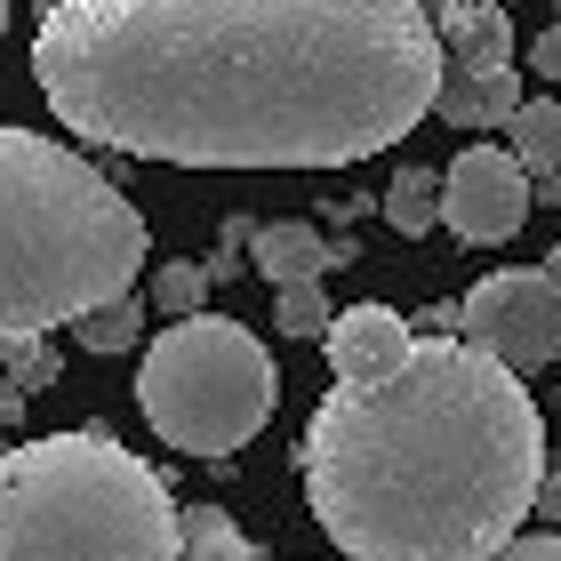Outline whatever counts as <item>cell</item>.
<instances>
[{
  "instance_id": "1",
  "label": "cell",
  "mask_w": 561,
  "mask_h": 561,
  "mask_svg": "<svg viewBox=\"0 0 561 561\" xmlns=\"http://www.w3.org/2000/svg\"><path fill=\"white\" fill-rule=\"evenodd\" d=\"M33 81L72 137L169 169H353L442 96L425 0H41Z\"/></svg>"
},
{
  "instance_id": "2",
  "label": "cell",
  "mask_w": 561,
  "mask_h": 561,
  "mask_svg": "<svg viewBox=\"0 0 561 561\" xmlns=\"http://www.w3.org/2000/svg\"><path fill=\"white\" fill-rule=\"evenodd\" d=\"M297 466L353 561H490L538 505L546 417L490 353L417 337L393 377L321 393Z\"/></svg>"
},
{
  "instance_id": "3",
  "label": "cell",
  "mask_w": 561,
  "mask_h": 561,
  "mask_svg": "<svg viewBox=\"0 0 561 561\" xmlns=\"http://www.w3.org/2000/svg\"><path fill=\"white\" fill-rule=\"evenodd\" d=\"M152 265L145 209L96 161L0 121V345L72 329Z\"/></svg>"
},
{
  "instance_id": "4",
  "label": "cell",
  "mask_w": 561,
  "mask_h": 561,
  "mask_svg": "<svg viewBox=\"0 0 561 561\" xmlns=\"http://www.w3.org/2000/svg\"><path fill=\"white\" fill-rule=\"evenodd\" d=\"M0 561H176V497L105 425L0 449Z\"/></svg>"
},
{
  "instance_id": "5",
  "label": "cell",
  "mask_w": 561,
  "mask_h": 561,
  "mask_svg": "<svg viewBox=\"0 0 561 561\" xmlns=\"http://www.w3.org/2000/svg\"><path fill=\"white\" fill-rule=\"evenodd\" d=\"M273 401H280V369L257 345V329H241L233 313H209V305H201V313L169 321L161 337L145 345L137 410H145V425L161 433L169 449H185V457L225 466L241 442L265 433Z\"/></svg>"
},
{
  "instance_id": "6",
  "label": "cell",
  "mask_w": 561,
  "mask_h": 561,
  "mask_svg": "<svg viewBox=\"0 0 561 561\" xmlns=\"http://www.w3.org/2000/svg\"><path fill=\"white\" fill-rule=\"evenodd\" d=\"M442 33V96L433 113L449 129H505L522 113V57H514V9L497 0H425Z\"/></svg>"
},
{
  "instance_id": "7",
  "label": "cell",
  "mask_w": 561,
  "mask_h": 561,
  "mask_svg": "<svg viewBox=\"0 0 561 561\" xmlns=\"http://www.w3.org/2000/svg\"><path fill=\"white\" fill-rule=\"evenodd\" d=\"M457 345L490 353V362L514 369V377L561 362V289H553V273L514 265V273L473 280L466 305H457Z\"/></svg>"
},
{
  "instance_id": "8",
  "label": "cell",
  "mask_w": 561,
  "mask_h": 561,
  "mask_svg": "<svg viewBox=\"0 0 561 561\" xmlns=\"http://www.w3.org/2000/svg\"><path fill=\"white\" fill-rule=\"evenodd\" d=\"M529 209H538V193H529V169L514 161L505 145H466L442 176V225L457 241L490 249V241H514Z\"/></svg>"
},
{
  "instance_id": "9",
  "label": "cell",
  "mask_w": 561,
  "mask_h": 561,
  "mask_svg": "<svg viewBox=\"0 0 561 561\" xmlns=\"http://www.w3.org/2000/svg\"><path fill=\"white\" fill-rule=\"evenodd\" d=\"M329 369H337V386H377V377H393L410 362L417 329L393 313V305H345V313H329Z\"/></svg>"
},
{
  "instance_id": "10",
  "label": "cell",
  "mask_w": 561,
  "mask_h": 561,
  "mask_svg": "<svg viewBox=\"0 0 561 561\" xmlns=\"http://www.w3.org/2000/svg\"><path fill=\"white\" fill-rule=\"evenodd\" d=\"M249 257H257V273L273 280V289H297V280H329L345 265L337 241H321L313 225H257V241H249Z\"/></svg>"
},
{
  "instance_id": "11",
  "label": "cell",
  "mask_w": 561,
  "mask_h": 561,
  "mask_svg": "<svg viewBox=\"0 0 561 561\" xmlns=\"http://www.w3.org/2000/svg\"><path fill=\"white\" fill-rule=\"evenodd\" d=\"M514 129V161L529 169V176H561V96H522V113L505 121Z\"/></svg>"
},
{
  "instance_id": "12",
  "label": "cell",
  "mask_w": 561,
  "mask_h": 561,
  "mask_svg": "<svg viewBox=\"0 0 561 561\" xmlns=\"http://www.w3.org/2000/svg\"><path fill=\"white\" fill-rule=\"evenodd\" d=\"M377 209H386V225L401 241H417V233H433V225H442V169H393V185H386V201H377Z\"/></svg>"
},
{
  "instance_id": "13",
  "label": "cell",
  "mask_w": 561,
  "mask_h": 561,
  "mask_svg": "<svg viewBox=\"0 0 561 561\" xmlns=\"http://www.w3.org/2000/svg\"><path fill=\"white\" fill-rule=\"evenodd\" d=\"M176 561H257V546L241 538L225 505H193V514H176Z\"/></svg>"
},
{
  "instance_id": "14",
  "label": "cell",
  "mask_w": 561,
  "mask_h": 561,
  "mask_svg": "<svg viewBox=\"0 0 561 561\" xmlns=\"http://www.w3.org/2000/svg\"><path fill=\"white\" fill-rule=\"evenodd\" d=\"M72 337H81L89 353H129V345H145V305H137V289L89 305V313L72 321Z\"/></svg>"
},
{
  "instance_id": "15",
  "label": "cell",
  "mask_w": 561,
  "mask_h": 561,
  "mask_svg": "<svg viewBox=\"0 0 561 561\" xmlns=\"http://www.w3.org/2000/svg\"><path fill=\"white\" fill-rule=\"evenodd\" d=\"M152 305H161L169 321H185V313H201V305H209V265H193V257H176V265H161V273H152Z\"/></svg>"
},
{
  "instance_id": "16",
  "label": "cell",
  "mask_w": 561,
  "mask_h": 561,
  "mask_svg": "<svg viewBox=\"0 0 561 561\" xmlns=\"http://www.w3.org/2000/svg\"><path fill=\"white\" fill-rule=\"evenodd\" d=\"M329 313H337V305L321 297V280H297V289H280V305H273V329H280V337H321V329H329Z\"/></svg>"
},
{
  "instance_id": "17",
  "label": "cell",
  "mask_w": 561,
  "mask_h": 561,
  "mask_svg": "<svg viewBox=\"0 0 561 561\" xmlns=\"http://www.w3.org/2000/svg\"><path fill=\"white\" fill-rule=\"evenodd\" d=\"M522 72H538V81H561V24H546V33L522 48Z\"/></svg>"
},
{
  "instance_id": "18",
  "label": "cell",
  "mask_w": 561,
  "mask_h": 561,
  "mask_svg": "<svg viewBox=\"0 0 561 561\" xmlns=\"http://www.w3.org/2000/svg\"><path fill=\"white\" fill-rule=\"evenodd\" d=\"M490 561H561V529H546V538H514V546H497Z\"/></svg>"
},
{
  "instance_id": "19",
  "label": "cell",
  "mask_w": 561,
  "mask_h": 561,
  "mask_svg": "<svg viewBox=\"0 0 561 561\" xmlns=\"http://www.w3.org/2000/svg\"><path fill=\"white\" fill-rule=\"evenodd\" d=\"M529 514H538V522H561V481H553V473L538 481V505H529Z\"/></svg>"
},
{
  "instance_id": "20",
  "label": "cell",
  "mask_w": 561,
  "mask_h": 561,
  "mask_svg": "<svg viewBox=\"0 0 561 561\" xmlns=\"http://www.w3.org/2000/svg\"><path fill=\"white\" fill-rule=\"evenodd\" d=\"M16 417H24V393L9 386V377H0V425H16Z\"/></svg>"
},
{
  "instance_id": "21",
  "label": "cell",
  "mask_w": 561,
  "mask_h": 561,
  "mask_svg": "<svg viewBox=\"0 0 561 561\" xmlns=\"http://www.w3.org/2000/svg\"><path fill=\"white\" fill-rule=\"evenodd\" d=\"M553 289H561V249H553Z\"/></svg>"
},
{
  "instance_id": "22",
  "label": "cell",
  "mask_w": 561,
  "mask_h": 561,
  "mask_svg": "<svg viewBox=\"0 0 561 561\" xmlns=\"http://www.w3.org/2000/svg\"><path fill=\"white\" fill-rule=\"evenodd\" d=\"M0 33H9V0H0Z\"/></svg>"
}]
</instances>
